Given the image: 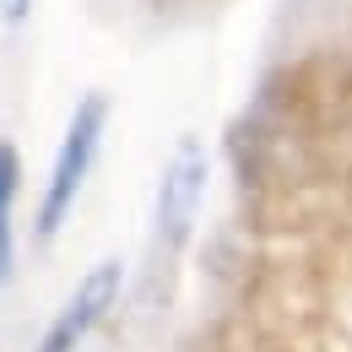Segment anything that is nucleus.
<instances>
[{
    "label": "nucleus",
    "mask_w": 352,
    "mask_h": 352,
    "mask_svg": "<svg viewBox=\"0 0 352 352\" xmlns=\"http://www.w3.org/2000/svg\"><path fill=\"white\" fill-rule=\"evenodd\" d=\"M28 16H33V0H0V22L6 28H22Z\"/></svg>",
    "instance_id": "obj_5"
},
{
    "label": "nucleus",
    "mask_w": 352,
    "mask_h": 352,
    "mask_svg": "<svg viewBox=\"0 0 352 352\" xmlns=\"http://www.w3.org/2000/svg\"><path fill=\"white\" fill-rule=\"evenodd\" d=\"M201 190H206V157H201L195 141H184L168 163V174H163V184H157V233H163L168 250H179L190 239L195 212H201Z\"/></svg>",
    "instance_id": "obj_3"
},
{
    "label": "nucleus",
    "mask_w": 352,
    "mask_h": 352,
    "mask_svg": "<svg viewBox=\"0 0 352 352\" xmlns=\"http://www.w3.org/2000/svg\"><path fill=\"white\" fill-rule=\"evenodd\" d=\"M103 131H109V98L103 92H87L71 120H65V135L54 146V163H49V184H44V206H38V233L54 239L60 222L71 217L82 184H87L92 163H98V146H103Z\"/></svg>",
    "instance_id": "obj_1"
},
{
    "label": "nucleus",
    "mask_w": 352,
    "mask_h": 352,
    "mask_svg": "<svg viewBox=\"0 0 352 352\" xmlns=\"http://www.w3.org/2000/svg\"><path fill=\"white\" fill-rule=\"evenodd\" d=\"M16 190H22V157L11 141H0V282L16 271Z\"/></svg>",
    "instance_id": "obj_4"
},
{
    "label": "nucleus",
    "mask_w": 352,
    "mask_h": 352,
    "mask_svg": "<svg viewBox=\"0 0 352 352\" xmlns=\"http://www.w3.org/2000/svg\"><path fill=\"white\" fill-rule=\"evenodd\" d=\"M120 282H125V271H120V261H103L92 265L87 276L71 287V298L60 304V314L49 320L44 342H38V352H76L82 342H87V331L103 320V309L114 304V293H120Z\"/></svg>",
    "instance_id": "obj_2"
}]
</instances>
